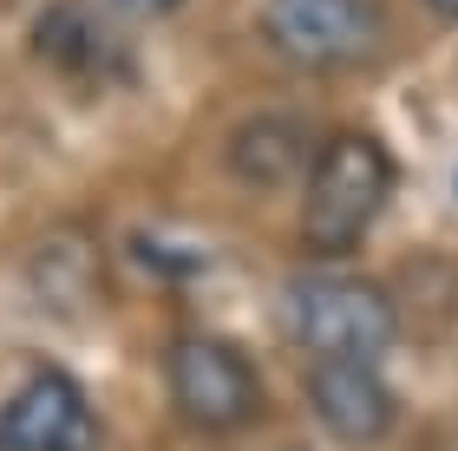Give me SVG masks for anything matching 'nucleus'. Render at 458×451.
Instances as JSON below:
<instances>
[{"instance_id": "nucleus-5", "label": "nucleus", "mask_w": 458, "mask_h": 451, "mask_svg": "<svg viewBox=\"0 0 458 451\" xmlns=\"http://www.w3.org/2000/svg\"><path fill=\"white\" fill-rule=\"evenodd\" d=\"M0 451H106V419L72 373L39 366L0 399Z\"/></svg>"}, {"instance_id": "nucleus-4", "label": "nucleus", "mask_w": 458, "mask_h": 451, "mask_svg": "<svg viewBox=\"0 0 458 451\" xmlns=\"http://www.w3.org/2000/svg\"><path fill=\"white\" fill-rule=\"evenodd\" d=\"M164 386L183 425L197 432H242L262 413V373L223 334H177L164 354Z\"/></svg>"}, {"instance_id": "nucleus-3", "label": "nucleus", "mask_w": 458, "mask_h": 451, "mask_svg": "<svg viewBox=\"0 0 458 451\" xmlns=\"http://www.w3.org/2000/svg\"><path fill=\"white\" fill-rule=\"evenodd\" d=\"M262 46L295 72H353L386 46L380 0H262Z\"/></svg>"}, {"instance_id": "nucleus-10", "label": "nucleus", "mask_w": 458, "mask_h": 451, "mask_svg": "<svg viewBox=\"0 0 458 451\" xmlns=\"http://www.w3.org/2000/svg\"><path fill=\"white\" fill-rule=\"evenodd\" d=\"M432 20H445V27H458V0H426Z\"/></svg>"}, {"instance_id": "nucleus-6", "label": "nucleus", "mask_w": 458, "mask_h": 451, "mask_svg": "<svg viewBox=\"0 0 458 451\" xmlns=\"http://www.w3.org/2000/svg\"><path fill=\"white\" fill-rule=\"evenodd\" d=\"M308 413H315L321 432H335L341 445L367 451L393 432L400 419V399L393 386L380 380V366H360V360H315L308 366Z\"/></svg>"}, {"instance_id": "nucleus-7", "label": "nucleus", "mask_w": 458, "mask_h": 451, "mask_svg": "<svg viewBox=\"0 0 458 451\" xmlns=\"http://www.w3.org/2000/svg\"><path fill=\"white\" fill-rule=\"evenodd\" d=\"M315 151H321V138L301 112H256V118H242V125L229 131V171H236V183H249V190H282V183H295V177L308 183Z\"/></svg>"}, {"instance_id": "nucleus-2", "label": "nucleus", "mask_w": 458, "mask_h": 451, "mask_svg": "<svg viewBox=\"0 0 458 451\" xmlns=\"http://www.w3.org/2000/svg\"><path fill=\"white\" fill-rule=\"evenodd\" d=\"M282 334L315 360H360L373 366L400 340V307L386 288H373L360 275H295L282 288Z\"/></svg>"}, {"instance_id": "nucleus-9", "label": "nucleus", "mask_w": 458, "mask_h": 451, "mask_svg": "<svg viewBox=\"0 0 458 451\" xmlns=\"http://www.w3.org/2000/svg\"><path fill=\"white\" fill-rule=\"evenodd\" d=\"M118 13H131V20H164V13H177L183 0H112Z\"/></svg>"}, {"instance_id": "nucleus-8", "label": "nucleus", "mask_w": 458, "mask_h": 451, "mask_svg": "<svg viewBox=\"0 0 458 451\" xmlns=\"http://www.w3.org/2000/svg\"><path fill=\"white\" fill-rule=\"evenodd\" d=\"M33 46L53 53L66 72H86V59L98 53V27H92L86 7H47V13H39V27H33Z\"/></svg>"}, {"instance_id": "nucleus-1", "label": "nucleus", "mask_w": 458, "mask_h": 451, "mask_svg": "<svg viewBox=\"0 0 458 451\" xmlns=\"http://www.w3.org/2000/svg\"><path fill=\"white\" fill-rule=\"evenodd\" d=\"M400 163L373 131H335L315 151V171L301 183V249L308 255H353L367 230L393 203Z\"/></svg>"}]
</instances>
